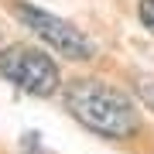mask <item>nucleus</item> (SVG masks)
I'll return each mask as SVG.
<instances>
[{"label":"nucleus","instance_id":"1","mask_svg":"<svg viewBox=\"0 0 154 154\" xmlns=\"http://www.w3.org/2000/svg\"><path fill=\"white\" fill-rule=\"evenodd\" d=\"M65 110L75 116L86 130L110 140H127L140 130V116L134 99L120 89L99 82V79H79L62 93Z\"/></svg>","mask_w":154,"mask_h":154},{"label":"nucleus","instance_id":"2","mask_svg":"<svg viewBox=\"0 0 154 154\" xmlns=\"http://www.w3.org/2000/svg\"><path fill=\"white\" fill-rule=\"evenodd\" d=\"M0 75L7 79L11 86H17L21 93L28 96H51L62 82L58 75V65L48 51H41L38 45H28V41H17V45H7L0 51Z\"/></svg>","mask_w":154,"mask_h":154},{"label":"nucleus","instance_id":"3","mask_svg":"<svg viewBox=\"0 0 154 154\" xmlns=\"http://www.w3.org/2000/svg\"><path fill=\"white\" fill-rule=\"evenodd\" d=\"M14 14H17V21H21L31 34H38L48 48L58 51V55H65L72 62L93 58V41H89L75 24H69L65 17H55V14L41 11V7H34V4H17Z\"/></svg>","mask_w":154,"mask_h":154},{"label":"nucleus","instance_id":"4","mask_svg":"<svg viewBox=\"0 0 154 154\" xmlns=\"http://www.w3.org/2000/svg\"><path fill=\"white\" fill-rule=\"evenodd\" d=\"M137 14H140V24H144V28L154 34V0H140Z\"/></svg>","mask_w":154,"mask_h":154},{"label":"nucleus","instance_id":"5","mask_svg":"<svg viewBox=\"0 0 154 154\" xmlns=\"http://www.w3.org/2000/svg\"><path fill=\"white\" fill-rule=\"evenodd\" d=\"M137 93H140V99L154 110V79L151 75H144V79H137Z\"/></svg>","mask_w":154,"mask_h":154}]
</instances>
